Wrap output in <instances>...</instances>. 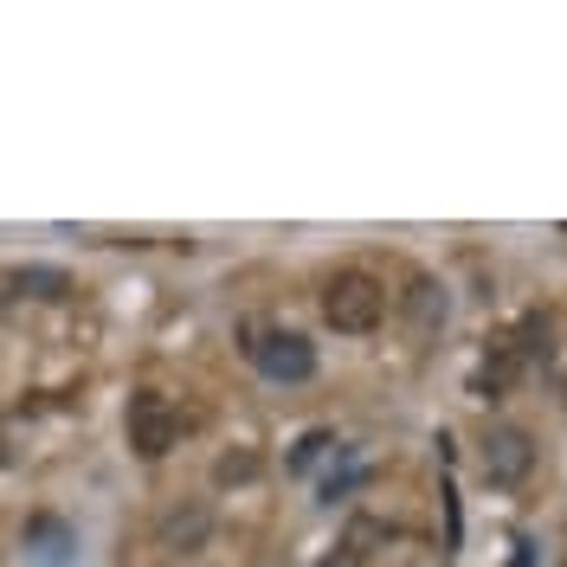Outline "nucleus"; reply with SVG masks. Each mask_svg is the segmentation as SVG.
I'll list each match as a JSON object with an SVG mask.
<instances>
[{
  "mask_svg": "<svg viewBox=\"0 0 567 567\" xmlns=\"http://www.w3.org/2000/svg\"><path fill=\"white\" fill-rule=\"evenodd\" d=\"M322 317H329V329H342V336H368V329H381V317H388V290L368 278V271H336L329 290H322Z\"/></svg>",
  "mask_w": 567,
  "mask_h": 567,
  "instance_id": "nucleus-1",
  "label": "nucleus"
},
{
  "mask_svg": "<svg viewBox=\"0 0 567 567\" xmlns=\"http://www.w3.org/2000/svg\"><path fill=\"white\" fill-rule=\"evenodd\" d=\"M251 336H258V342H251L246 354L258 361V374H265V381L297 388V381H310V374H317V342H303L297 329H271V336H265V329H251Z\"/></svg>",
  "mask_w": 567,
  "mask_h": 567,
  "instance_id": "nucleus-2",
  "label": "nucleus"
},
{
  "mask_svg": "<svg viewBox=\"0 0 567 567\" xmlns=\"http://www.w3.org/2000/svg\"><path fill=\"white\" fill-rule=\"evenodd\" d=\"M123 432H130V445H136V458H168V445L181 439V413L168 406V393L142 388L136 400H130V420H123Z\"/></svg>",
  "mask_w": 567,
  "mask_h": 567,
  "instance_id": "nucleus-3",
  "label": "nucleus"
},
{
  "mask_svg": "<svg viewBox=\"0 0 567 567\" xmlns=\"http://www.w3.org/2000/svg\"><path fill=\"white\" fill-rule=\"evenodd\" d=\"M20 555H27L33 567H71V555H78V529H71L65 516L39 509V516H27V529H20Z\"/></svg>",
  "mask_w": 567,
  "mask_h": 567,
  "instance_id": "nucleus-4",
  "label": "nucleus"
},
{
  "mask_svg": "<svg viewBox=\"0 0 567 567\" xmlns=\"http://www.w3.org/2000/svg\"><path fill=\"white\" fill-rule=\"evenodd\" d=\"M529 464H535V445H529L523 425H496L491 439H484V477H491V484H503V491L523 484Z\"/></svg>",
  "mask_w": 567,
  "mask_h": 567,
  "instance_id": "nucleus-5",
  "label": "nucleus"
},
{
  "mask_svg": "<svg viewBox=\"0 0 567 567\" xmlns=\"http://www.w3.org/2000/svg\"><path fill=\"white\" fill-rule=\"evenodd\" d=\"M523 342L516 336H503V342H491V354H484V368H477V393L484 400H496V393H509L516 381H523Z\"/></svg>",
  "mask_w": 567,
  "mask_h": 567,
  "instance_id": "nucleus-6",
  "label": "nucleus"
},
{
  "mask_svg": "<svg viewBox=\"0 0 567 567\" xmlns=\"http://www.w3.org/2000/svg\"><path fill=\"white\" fill-rule=\"evenodd\" d=\"M207 503H187V509H162V548H175V555H194V548H207Z\"/></svg>",
  "mask_w": 567,
  "mask_h": 567,
  "instance_id": "nucleus-7",
  "label": "nucleus"
},
{
  "mask_svg": "<svg viewBox=\"0 0 567 567\" xmlns=\"http://www.w3.org/2000/svg\"><path fill=\"white\" fill-rule=\"evenodd\" d=\"M406 310H413V336L445 329V290H439L432 278H413V290H406Z\"/></svg>",
  "mask_w": 567,
  "mask_h": 567,
  "instance_id": "nucleus-8",
  "label": "nucleus"
},
{
  "mask_svg": "<svg viewBox=\"0 0 567 567\" xmlns=\"http://www.w3.org/2000/svg\"><path fill=\"white\" fill-rule=\"evenodd\" d=\"M7 284H13L20 297H45V303H52V297H65V290H71V278L59 271V265H20V271H13Z\"/></svg>",
  "mask_w": 567,
  "mask_h": 567,
  "instance_id": "nucleus-9",
  "label": "nucleus"
},
{
  "mask_svg": "<svg viewBox=\"0 0 567 567\" xmlns=\"http://www.w3.org/2000/svg\"><path fill=\"white\" fill-rule=\"evenodd\" d=\"M213 477H219V484H246V477H258V458H251V452H239V458L226 452V458L213 464Z\"/></svg>",
  "mask_w": 567,
  "mask_h": 567,
  "instance_id": "nucleus-10",
  "label": "nucleus"
},
{
  "mask_svg": "<svg viewBox=\"0 0 567 567\" xmlns=\"http://www.w3.org/2000/svg\"><path fill=\"white\" fill-rule=\"evenodd\" d=\"M329 445H336V439H329V432H303V445H297V452H290V471H310V464H317L322 452H329Z\"/></svg>",
  "mask_w": 567,
  "mask_h": 567,
  "instance_id": "nucleus-11",
  "label": "nucleus"
},
{
  "mask_svg": "<svg viewBox=\"0 0 567 567\" xmlns=\"http://www.w3.org/2000/svg\"><path fill=\"white\" fill-rule=\"evenodd\" d=\"M368 535H374V529H354V535H349V548H342V555H329V561H317V567H361V555H368L361 542H368Z\"/></svg>",
  "mask_w": 567,
  "mask_h": 567,
  "instance_id": "nucleus-12",
  "label": "nucleus"
},
{
  "mask_svg": "<svg viewBox=\"0 0 567 567\" xmlns=\"http://www.w3.org/2000/svg\"><path fill=\"white\" fill-rule=\"evenodd\" d=\"M0 464H7V420H0Z\"/></svg>",
  "mask_w": 567,
  "mask_h": 567,
  "instance_id": "nucleus-13",
  "label": "nucleus"
},
{
  "mask_svg": "<svg viewBox=\"0 0 567 567\" xmlns=\"http://www.w3.org/2000/svg\"><path fill=\"white\" fill-rule=\"evenodd\" d=\"M561 233H567V226H561Z\"/></svg>",
  "mask_w": 567,
  "mask_h": 567,
  "instance_id": "nucleus-14",
  "label": "nucleus"
}]
</instances>
